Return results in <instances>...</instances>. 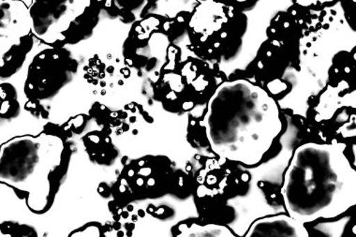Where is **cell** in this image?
<instances>
[{"mask_svg":"<svg viewBox=\"0 0 356 237\" xmlns=\"http://www.w3.org/2000/svg\"><path fill=\"white\" fill-rule=\"evenodd\" d=\"M204 123L215 152L226 161L247 165L263 160L282 131L274 99L243 80L218 86L210 98Z\"/></svg>","mask_w":356,"mask_h":237,"instance_id":"6da1fadb","label":"cell"},{"mask_svg":"<svg viewBox=\"0 0 356 237\" xmlns=\"http://www.w3.org/2000/svg\"><path fill=\"white\" fill-rule=\"evenodd\" d=\"M282 195L289 214L302 223L347 211L355 202V172L341 145L299 147L286 171Z\"/></svg>","mask_w":356,"mask_h":237,"instance_id":"7a4b0ae2","label":"cell"},{"mask_svg":"<svg viewBox=\"0 0 356 237\" xmlns=\"http://www.w3.org/2000/svg\"><path fill=\"white\" fill-rule=\"evenodd\" d=\"M70 58L58 51H45L34 59L29 69L26 90L35 99L56 92L67 79Z\"/></svg>","mask_w":356,"mask_h":237,"instance_id":"3957f363","label":"cell"},{"mask_svg":"<svg viewBox=\"0 0 356 237\" xmlns=\"http://www.w3.org/2000/svg\"><path fill=\"white\" fill-rule=\"evenodd\" d=\"M249 236H307L304 223L291 215H277L256 220L250 226Z\"/></svg>","mask_w":356,"mask_h":237,"instance_id":"277c9868","label":"cell"}]
</instances>
